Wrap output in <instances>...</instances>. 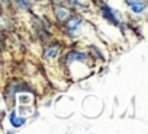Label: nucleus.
I'll use <instances>...</instances> for the list:
<instances>
[{
    "mask_svg": "<svg viewBox=\"0 0 148 134\" xmlns=\"http://www.w3.org/2000/svg\"><path fill=\"white\" fill-rule=\"evenodd\" d=\"M67 26H68V32H70L73 37H76V35L80 32V28H82V19H79V18L73 19Z\"/></svg>",
    "mask_w": 148,
    "mask_h": 134,
    "instance_id": "1",
    "label": "nucleus"
},
{
    "mask_svg": "<svg viewBox=\"0 0 148 134\" xmlns=\"http://www.w3.org/2000/svg\"><path fill=\"white\" fill-rule=\"evenodd\" d=\"M129 6L132 8V10L135 13H141L145 9V3L142 2V0H129Z\"/></svg>",
    "mask_w": 148,
    "mask_h": 134,
    "instance_id": "2",
    "label": "nucleus"
},
{
    "mask_svg": "<svg viewBox=\"0 0 148 134\" xmlns=\"http://www.w3.org/2000/svg\"><path fill=\"white\" fill-rule=\"evenodd\" d=\"M10 122H12V125H13V127H21V125H23V124H25V118L18 117V115H16V112H12V114H10Z\"/></svg>",
    "mask_w": 148,
    "mask_h": 134,
    "instance_id": "3",
    "label": "nucleus"
},
{
    "mask_svg": "<svg viewBox=\"0 0 148 134\" xmlns=\"http://www.w3.org/2000/svg\"><path fill=\"white\" fill-rule=\"evenodd\" d=\"M68 16H70V12H68L67 9H58V12H57V18H58L60 21H67Z\"/></svg>",
    "mask_w": 148,
    "mask_h": 134,
    "instance_id": "4",
    "label": "nucleus"
},
{
    "mask_svg": "<svg viewBox=\"0 0 148 134\" xmlns=\"http://www.w3.org/2000/svg\"><path fill=\"white\" fill-rule=\"evenodd\" d=\"M58 51H60L58 47H51L49 50L45 51V57H47V58H54V57L58 54Z\"/></svg>",
    "mask_w": 148,
    "mask_h": 134,
    "instance_id": "5",
    "label": "nucleus"
},
{
    "mask_svg": "<svg viewBox=\"0 0 148 134\" xmlns=\"http://www.w3.org/2000/svg\"><path fill=\"white\" fill-rule=\"evenodd\" d=\"M16 2H18L22 8H25V9L29 8V0H16Z\"/></svg>",
    "mask_w": 148,
    "mask_h": 134,
    "instance_id": "6",
    "label": "nucleus"
},
{
    "mask_svg": "<svg viewBox=\"0 0 148 134\" xmlns=\"http://www.w3.org/2000/svg\"><path fill=\"white\" fill-rule=\"evenodd\" d=\"M103 9H105V10H106V12H110V9H109V8H106V6H105V8H103ZM110 19H112V21H113V22H115V23H118V19H116V18H115V13H112V15H110Z\"/></svg>",
    "mask_w": 148,
    "mask_h": 134,
    "instance_id": "7",
    "label": "nucleus"
},
{
    "mask_svg": "<svg viewBox=\"0 0 148 134\" xmlns=\"http://www.w3.org/2000/svg\"><path fill=\"white\" fill-rule=\"evenodd\" d=\"M19 99H21V102H23V104H26V102H29V96H21Z\"/></svg>",
    "mask_w": 148,
    "mask_h": 134,
    "instance_id": "8",
    "label": "nucleus"
},
{
    "mask_svg": "<svg viewBox=\"0 0 148 134\" xmlns=\"http://www.w3.org/2000/svg\"><path fill=\"white\" fill-rule=\"evenodd\" d=\"M54 2H55V3H58V5H61V3H64V2H65V0H54Z\"/></svg>",
    "mask_w": 148,
    "mask_h": 134,
    "instance_id": "9",
    "label": "nucleus"
}]
</instances>
